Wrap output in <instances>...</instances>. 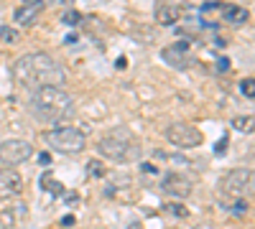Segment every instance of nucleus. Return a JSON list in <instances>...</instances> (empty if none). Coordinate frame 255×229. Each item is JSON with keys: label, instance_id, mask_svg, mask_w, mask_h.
<instances>
[{"label": "nucleus", "instance_id": "20e7f679", "mask_svg": "<svg viewBox=\"0 0 255 229\" xmlns=\"http://www.w3.org/2000/svg\"><path fill=\"white\" fill-rule=\"evenodd\" d=\"M44 140L59 153H79V151H84V145H87L84 133L72 128V125H59V128L49 130L44 135Z\"/></svg>", "mask_w": 255, "mask_h": 229}, {"label": "nucleus", "instance_id": "9d476101", "mask_svg": "<svg viewBox=\"0 0 255 229\" xmlns=\"http://www.w3.org/2000/svg\"><path fill=\"white\" fill-rule=\"evenodd\" d=\"M23 191V178L18 171L10 168H0V199H8Z\"/></svg>", "mask_w": 255, "mask_h": 229}, {"label": "nucleus", "instance_id": "dca6fc26", "mask_svg": "<svg viewBox=\"0 0 255 229\" xmlns=\"http://www.w3.org/2000/svg\"><path fill=\"white\" fill-rule=\"evenodd\" d=\"M61 23H64V26H79V23H82V13L74 10V8H69L67 13L61 15Z\"/></svg>", "mask_w": 255, "mask_h": 229}, {"label": "nucleus", "instance_id": "2eb2a0df", "mask_svg": "<svg viewBox=\"0 0 255 229\" xmlns=\"http://www.w3.org/2000/svg\"><path fill=\"white\" fill-rule=\"evenodd\" d=\"M20 38L18 28H10V26H0V41H5V44H15Z\"/></svg>", "mask_w": 255, "mask_h": 229}, {"label": "nucleus", "instance_id": "c756f323", "mask_svg": "<svg viewBox=\"0 0 255 229\" xmlns=\"http://www.w3.org/2000/svg\"><path fill=\"white\" fill-rule=\"evenodd\" d=\"M153 158H156V160H166V153H163V151H156Z\"/></svg>", "mask_w": 255, "mask_h": 229}, {"label": "nucleus", "instance_id": "4be33fe9", "mask_svg": "<svg viewBox=\"0 0 255 229\" xmlns=\"http://www.w3.org/2000/svg\"><path fill=\"white\" fill-rule=\"evenodd\" d=\"M227 145H230V138H227V135H225V138H220V143L215 145V155H225Z\"/></svg>", "mask_w": 255, "mask_h": 229}, {"label": "nucleus", "instance_id": "f03ea898", "mask_svg": "<svg viewBox=\"0 0 255 229\" xmlns=\"http://www.w3.org/2000/svg\"><path fill=\"white\" fill-rule=\"evenodd\" d=\"M31 115L41 122H69L77 115L74 99L67 89H61V84H49L38 87L31 94Z\"/></svg>", "mask_w": 255, "mask_h": 229}, {"label": "nucleus", "instance_id": "6ab92c4d", "mask_svg": "<svg viewBox=\"0 0 255 229\" xmlns=\"http://www.w3.org/2000/svg\"><path fill=\"white\" fill-rule=\"evenodd\" d=\"M87 171H90L92 178H102V176H105V165H102L100 160H90V163H87Z\"/></svg>", "mask_w": 255, "mask_h": 229}, {"label": "nucleus", "instance_id": "f3484780", "mask_svg": "<svg viewBox=\"0 0 255 229\" xmlns=\"http://www.w3.org/2000/svg\"><path fill=\"white\" fill-rule=\"evenodd\" d=\"M248 212H250V204H248L245 199H240V196H238V201L232 204V214H235L238 219H243V217H245Z\"/></svg>", "mask_w": 255, "mask_h": 229}, {"label": "nucleus", "instance_id": "4468645a", "mask_svg": "<svg viewBox=\"0 0 255 229\" xmlns=\"http://www.w3.org/2000/svg\"><path fill=\"white\" fill-rule=\"evenodd\" d=\"M41 189H46V191L54 194V196H64V191H67L61 183L54 181V173H51V171H46L44 176H41Z\"/></svg>", "mask_w": 255, "mask_h": 229}, {"label": "nucleus", "instance_id": "cd10ccee", "mask_svg": "<svg viewBox=\"0 0 255 229\" xmlns=\"http://www.w3.org/2000/svg\"><path fill=\"white\" fill-rule=\"evenodd\" d=\"M38 160L44 163V165H49V163H51V155H49V153H41V155H38Z\"/></svg>", "mask_w": 255, "mask_h": 229}, {"label": "nucleus", "instance_id": "5701e85b", "mask_svg": "<svg viewBox=\"0 0 255 229\" xmlns=\"http://www.w3.org/2000/svg\"><path fill=\"white\" fill-rule=\"evenodd\" d=\"M217 72H220V74H227V72H230V59H227V56H222V59L217 61Z\"/></svg>", "mask_w": 255, "mask_h": 229}, {"label": "nucleus", "instance_id": "393cba45", "mask_svg": "<svg viewBox=\"0 0 255 229\" xmlns=\"http://www.w3.org/2000/svg\"><path fill=\"white\" fill-rule=\"evenodd\" d=\"M140 171L151 176V173H156V165H153V163H143V165H140Z\"/></svg>", "mask_w": 255, "mask_h": 229}, {"label": "nucleus", "instance_id": "1a4fd4ad", "mask_svg": "<svg viewBox=\"0 0 255 229\" xmlns=\"http://www.w3.org/2000/svg\"><path fill=\"white\" fill-rule=\"evenodd\" d=\"M161 59L166 61L171 69H184L189 64V41H179L161 51Z\"/></svg>", "mask_w": 255, "mask_h": 229}, {"label": "nucleus", "instance_id": "aec40b11", "mask_svg": "<svg viewBox=\"0 0 255 229\" xmlns=\"http://www.w3.org/2000/svg\"><path fill=\"white\" fill-rule=\"evenodd\" d=\"M232 125H235L238 130H243V133H250V128H253V117H235V120H232Z\"/></svg>", "mask_w": 255, "mask_h": 229}, {"label": "nucleus", "instance_id": "412c9836", "mask_svg": "<svg viewBox=\"0 0 255 229\" xmlns=\"http://www.w3.org/2000/svg\"><path fill=\"white\" fill-rule=\"evenodd\" d=\"M166 209H168V212H171L174 217H186V214H189V209H186V206H184V204H168V206H166Z\"/></svg>", "mask_w": 255, "mask_h": 229}, {"label": "nucleus", "instance_id": "423d86ee", "mask_svg": "<svg viewBox=\"0 0 255 229\" xmlns=\"http://www.w3.org/2000/svg\"><path fill=\"white\" fill-rule=\"evenodd\" d=\"M166 140L174 143L176 148H197V145H202L204 135H202L199 128H194V125H189V122H174V125H168V130H166Z\"/></svg>", "mask_w": 255, "mask_h": 229}, {"label": "nucleus", "instance_id": "7c9ffc66", "mask_svg": "<svg viewBox=\"0 0 255 229\" xmlns=\"http://www.w3.org/2000/svg\"><path fill=\"white\" fill-rule=\"evenodd\" d=\"M202 229H212V227H202Z\"/></svg>", "mask_w": 255, "mask_h": 229}, {"label": "nucleus", "instance_id": "39448f33", "mask_svg": "<svg viewBox=\"0 0 255 229\" xmlns=\"http://www.w3.org/2000/svg\"><path fill=\"white\" fill-rule=\"evenodd\" d=\"M253 189V171L250 168H232L222 181H220V191L225 199H238L245 196Z\"/></svg>", "mask_w": 255, "mask_h": 229}, {"label": "nucleus", "instance_id": "f8f14e48", "mask_svg": "<svg viewBox=\"0 0 255 229\" xmlns=\"http://www.w3.org/2000/svg\"><path fill=\"white\" fill-rule=\"evenodd\" d=\"M222 15H225V20H230V23H245V20L250 18L248 8H240V5H222Z\"/></svg>", "mask_w": 255, "mask_h": 229}, {"label": "nucleus", "instance_id": "c85d7f7f", "mask_svg": "<svg viewBox=\"0 0 255 229\" xmlns=\"http://www.w3.org/2000/svg\"><path fill=\"white\" fill-rule=\"evenodd\" d=\"M61 224H64V227H72V224H74V217H72V214H69V217H64Z\"/></svg>", "mask_w": 255, "mask_h": 229}, {"label": "nucleus", "instance_id": "f257e3e1", "mask_svg": "<svg viewBox=\"0 0 255 229\" xmlns=\"http://www.w3.org/2000/svg\"><path fill=\"white\" fill-rule=\"evenodd\" d=\"M13 74L23 87L38 89L49 84H64L67 81V72L61 69V64L49 56V54H26L13 64Z\"/></svg>", "mask_w": 255, "mask_h": 229}, {"label": "nucleus", "instance_id": "7ed1b4c3", "mask_svg": "<svg viewBox=\"0 0 255 229\" xmlns=\"http://www.w3.org/2000/svg\"><path fill=\"white\" fill-rule=\"evenodd\" d=\"M97 151L102 158L113 163H133L140 158V145L135 143L133 133L128 128H113L105 138H100Z\"/></svg>", "mask_w": 255, "mask_h": 229}, {"label": "nucleus", "instance_id": "b1692460", "mask_svg": "<svg viewBox=\"0 0 255 229\" xmlns=\"http://www.w3.org/2000/svg\"><path fill=\"white\" fill-rule=\"evenodd\" d=\"M217 8H222V3H204L199 10H202V15H204V13H212V10H217Z\"/></svg>", "mask_w": 255, "mask_h": 229}, {"label": "nucleus", "instance_id": "6e6552de", "mask_svg": "<svg viewBox=\"0 0 255 229\" xmlns=\"http://www.w3.org/2000/svg\"><path fill=\"white\" fill-rule=\"evenodd\" d=\"M161 189L163 194H171V196H179V199H186L191 194V189H194V183H191V178H186L184 173H166L163 181H161Z\"/></svg>", "mask_w": 255, "mask_h": 229}, {"label": "nucleus", "instance_id": "ddd939ff", "mask_svg": "<svg viewBox=\"0 0 255 229\" xmlns=\"http://www.w3.org/2000/svg\"><path fill=\"white\" fill-rule=\"evenodd\" d=\"M179 15H181V10H179V8H174V5H163V8H158V13H156L158 23H163V26H171V23H176Z\"/></svg>", "mask_w": 255, "mask_h": 229}, {"label": "nucleus", "instance_id": "bb28decb", "mask_svg": "<svg viewBox=\"0 0 255 229\" xmlns=\"http://www.w3.org/2000/svg\"><path fill=\"white\" fill-rule=\"evenodd\" d=\"M115 67H118V69H125V67H128V59H125V56H120V59L115 61Z\"/></svg>", "mask_w": 255, "mask_h": 229}, {"label": "nucleus", "instance_id": "9b49d317", "mask_svg": "<svg viewBox=\"0 0 255 229\" xmlns=\"http://www.w3.org/2000/svg\"><path fill=\"white\" fill-rule=\"evenodd\" d=\"M41 10H44V0H38V3H23V8H18L13 13V18H15V23L28 26L41 15Z\"/></svg>", "mask_w": 255, "mask_h": 229}, {"label": "nucleus", "instance_id": "0eeeda50", "mask_svg": "<svg viewBox=\"0 0 255 229\" xmlns=\"http://www.w3.org/2000/svg\"><path fill=\"white\" fill-rule=\"evenodd\" d=\"M33 155V145L26 140H3L0 143V163L20 165Z\"/></svg>", "mask_w": 255, "mask_h": 229}, {"label": "nucleus", "instance_id": "a878e982", "mask_svg": "<svg viewBox=\"0 0 255 229\" xmlns=\"http://www.w3.org/2000/svg\"><path fill=\"white\" fill-rule=\"evenodd\" d=\"M51 3H54V5H61V8H69L74 0H51Z\"/></svg>", "mask_w": 255, "mask_h": 229}, {"label": "nucleus", "instance_id": "a211bd4d", "mask_svg": "<svg viewBox=\"0 0 255 229\" xmlns=\"http://www.w3.org/2000/svg\"><path fill=\"white\" fill-rule=\"evenodd\" d=\"M240 92H243L248 99H253V97H255V79H253V76H248V79H243V81H240Z\"/></svg>", "mask_w": 255, "mask_h": 229}]
</instances>
